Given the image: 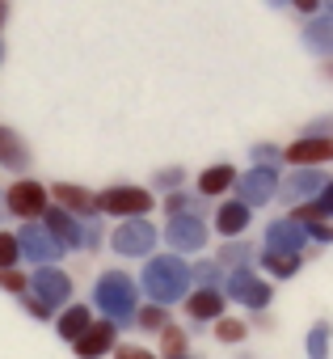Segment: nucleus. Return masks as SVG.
Segmentation results:
<instances>
[{"label":"nucleus","mask_w":333,"mask_h":359,"mask_svg":"<svg viewBox=\"0 0 333 359\" xmlns=\"http://www.w3.org/2000/svg\"><path fill=\"white\" fill-rule=\"evenodd\" d=\"M270 5H283V0H270Z\"/></svg>","instance_id":"obj_43"},{"label":"nucleus","mask_w":333,"mask_h":359,"mask_svg":"<svg viewBox=\"0 0 333 359\" xmlns=\"http://www.w3.org/2000/svg\"><path fill=\"white\" fill-rule=\"evenodd\" d=\"M283 156L291 165H320V161H333V140L329 135H299L291 148H283Z\"/></svg>","instance_id":"obj_16"},{"label":"nucleus","mask_w":333,"mask_h":359,"mask_svg":"<svg viewBox=\"0 0 333 359\" xmlns=\"http://www.w3.org/2000/svg\"><path fill=\"white\" fill-rule=\"evenodd\" d=\"M89 325H93V313H89L85 304H68V309L55 317V330H59V338H64V342H76Z\"/></svg>","instance_id":"obj_21"},{"label":"nucleus","mask_w":333,"mask_h":359,"mask_svg":"<svg viewBox=\"0 0 333 359\" xmlns=\"http://www.w3.org/2000/svg\"><path fill=\"white\" fill-rule=\"evenodd\" d=\"M17 258H22L17 233H0V271H5V266H17Z\"/></svg>","instance_id":"obj_29"},{"label":"nucleus","mask_w":333,"mask_h":359,"mask_svg":"<svg viewBox=\"0 0 333 359\" xmlns=\"http://www.w3.org/2000/svg\"><path fill=\"white\" fill-rule=\"evenodd\" d=\"M299 258L304 254H287V250H262V266L274 275V279H291L299 271Z\"/></svg>","instance_id":"obj_24"},{"label":"nucleus","mask_w":333,"mask_h":359,"mask_svg":"<svg viewBox=\"0 0 333 359\" xmlns=\"http://www.w3.org/2000/svg\"><path fill=\"white\" fill-rule=\"evenodd\" d=\"M190 283H194V271L182 254H160V258H148L143 275H139V292L152 296V304H178L190 296Z\"/></svg>","instance_id":"obj_1"},{"label":"nucleus","mask_w":333,"mask_h":359,"mask_svg":"<svg viewBox=\"0 0 333 359\" xmlns=\"http://www.w3.org/2000/svg\"><path fill=\"white\" fill-rule=\"evenodd\" d=\"M164 212H169V216H186V212H194V199L182 195V191H173L169 199H164Z\"/></svg>","instance_id":"obj_32"},{"label":"nucleus","mask_w":333,"mask_h":359,"mask_svg":"<svg viewBox=\"0 0 333 359\" xmlns=\"http://www.w3.org/2000/svg\"><path fill=\"white\" fill-rule=\"evenodd\" d=\"M160 351H164V359L186 355V330H182V325H164V330H160Z\"/></svg>","instance_id":"obj_27"},{"label":"nucleus","mask_w":333,"mask_h":359,"mask_svg":"<svg viewBox=\"0 0 333 359\" xmlns=\"http://www.w3.org/2000/svg\"><path fill=\"white\" fill-rule=\"evenodd\" d=\"M93 245H101V233L97 229H85V250H93Z\"/></svg>","instance_id":"obj_39"},{"label":"nucleus","mask_w":333,"mask_h":359,"mask_svg":"<svg viewBox=\"0 0 333 359\" xmlns=\"http://www.w3.org/2000/svg\"><path fill=\"white\" fill-rule=\"evenodd\" d=\"M304 229H308V241H325V245L333 241V224H329V220H312V224H304Z\"/></svg>","instance_id":"obj_34"},{"label":"nucleus","mask_w":333,"mask_h":359,"mask_svg":"<svg viewBox=\"0 0 333 359\" xmlns=\"http://www.w3.org/2000/svg\"><path fill=\"white\" fill-rule=\"evenodd\" d=\"M249 212H253L249 203H241V199H232V203H224V208L215 212V229H220L224 237H236V233H245V229H249V220H253Z\"/></svg>","instance_id":"obj_20"},{"label":"nucleus","mask_w":333,"mask_h":359,"mask_svg":"<svg viewBox=\"0 0 333 359\" xmlns=\"http://www.w3.org/2000/svg\"><path fill=\"white\" fill-rule=\"evenodd\" d=\"M164 241H169V250H178V254L207 250V224H203V216H194V212L169 216V224H164Z\"/></svg>","instance_id":"obj_7"},{"label":"nucleus","mask_w":333,"mask_h":359,"mask_svg":"<svg viewBox=\"0 0 333 359\" xmlns=\"http://www.w3.org/2000/svg\"><path fill=\"white\" fill-rule=\"evenodd\" d=\"M152 203H156L152 191H143V187H127V182L106 187V191L97 195V208H101L106 216H122V220H131V216H148Z\"/></svg>","instance_id":"obj_3"},{"label":"nucleus","mask_w":333,"mask_h":359,"mask_svg":"<svg viewBox=\"0 0 333 359\" xmlns=\"http://www.w3.org/2000/svg\"><path fill=\"white\" fill-rule=\"evenodd\" d=\"M245 334H249V325L236 321V317H220V321H215V338H220V342H241Z\"/></svg>","instance_id":"obj_28"},{"label":"nucleus","mask_w":333,"mask_h":359,"mask_svg":"<svg viewBox=\"0 0 333 359\" xmlns=\"http://www.w3.org/2000/svg\"><path fill=\"white\" fill-rule=\"evenodd\" d=\"M278 156H283V148H274V144H257L253 148V161L257 165H278Z\"/></svg>","instance_id":"obj_36"},{"label":"nucleus","mask_w":333,"mask_h":359,"mask_svg":"<svg viewBox=\"0 0 333 359\" xmlns=\"http://www.w3.org/2000/svg\"><path fill=\"white\" fill-rule=\"evenodd\" d=\"M0 165L13 169V173H22V169L30 165V152H26L22 135H17V131H9V127H0Z\"/></svg>","instance_id":"obj_22"},{"label":"nucleus","mask_w":333,"mask_h":359,"mask_svg":"<svg viewBox=\"0 0 333 359\" xmlns=\"http://www.w3.org/2000/svg\"><path fill=\"white\" fill-rule=\"evenodd\" d=\"M0 26H5V0H0Z\"/></svg>","instance_id":"obj_41"},{"label":"nucleus","mask_w":333,"mask_h":359,"mask_svg":"<svg viewBox=\"0 0 333 359\" xmlns=\"http://www.w3.org/2000/svg\"><path fill=\"white\" fill-rule=\"evenodd\" d=\"M55 203H59L64 212H72L76 220H93V216H101L97 195L85 191V187H76V182H59V187H55Z\"/></svg>","instance_id":"obj_14"},{"label":"nucleus","mask_w":333,"mask_h":359,"mask_svg":"<svg viewBox=\"0 0 333 359\" xmlns=\"http://www.w3.org/2000/svg\"><path fill=\"white\" fill-rule=\"evenodd\" d=\"M329 216H333V177L325 182V191H320L316 199H308V203H295V208H291V220H299V224L329 220Z\"/></svg>","instance_id":"obj_18"},{"label":"nucleus","mask_w":333,"mask_h":359,"mask_svg":"<svg viewBox=\"0 0 333 359\" xmlns=\"http://www.w3.org/2000/svg\"><path fill=\"white\" fill-rule=\"evenodd\" d=\"M43 229H47L64 250H85V229H80V220H76L72 212H64L59 203L43 212Z\"/></svg>","instance_id":"obj_11"},{"label":"nucleus","mask_w":333,"mask_h":359,"mask_svg":"<svg viewBox=\"0 0 333 359\" xmlns=\"http://www.w3.org/2000/svg\"><path fill=\"white\" fill-rule=\"evenodd\" d=\"M5 212L17 216V220H26V224H38L43 212H47V191H43V182H34V177L13 182V187L5 191Z\"/></svg>","instance_id":"obj_4"},{"label":"nucleus","mask_w":333,"mask_h":359,"mask_svg":"<svg viewBox=\"0 0 333 359\" xmlns=\"http://www.w3.org/2000/svg\"><path fill=\"white\" fill-rule=\"evenodd\" d=\"M72 346H76V359H101L118 346V325L114 321H93Z\"/></svg>","instance_id":"obj_13"},{"label":"nucleus","mask_w":333,"mask_h":359,"mask_svg":"<svg viewBox=\"0 0 333 359\" xmlns=\"http://www.w3.org/2000/svg\"><path fill=\"white\" fill-rule=\"evenodd\" d=\"M325 182L329 177L325 173H316L312 165H295L291 169V177H283V187H278V195L295 208V203H308V199H316L320 191H325Z\"/></svg>","instance_id":"obj_10"},{"label":"nucleus","mask_w":333,"mask_h":359,"mask_svg":"<svg viewBox=\"0 0 333 359\" xmlns=\"http://www.w3.org/2000/svg\"><path fill=\"white\" fill-rule=\"evenodd\" d=\"M135 296H139V283L122 271H106L97 283H93V304L101 309L106 321L114 325H127L135 321Z\"/></svg>","instance_id":"obj_2"},{"label":"nucleus","mask_w":333,"mask_h":359,"mask_svg":"<svg viewBox=\"0 0 333 359\" xmlns=\"http://www.w3.org/2000/svg\"><path fill=\"white\" fill-rule=\"evenodd\" d=\"M304 43L316 51V55H333V13H320L304 26Z\"/></svg>","instance_id":"obj_23"},{"label":"nucleus","mask_w":333,"mask_h":359,"mask_svg":"<svg viewBox=\"0 0 333 359\" xmlns=\"http://www.w3.org/2000/svg\"><path fill=\"white\" fill-rule=\"evenodd\" d=\"M0 287H5V292H13V296H26L30 279H26L17 266H5V271H0Z\"/></svg>","instance_id":"obj_30"},{"label":"nucleus","mask_w":333,"mask_h":359,"mask_svg":"<svg viewBox=\"0 0 333 359\" xmlns=\"http://www.w3.org/2000/svg\"><path fill=\"white\" fill-rule=\"evenodd\" d=\"M135 325H139V330H148V334H160L164 325H169V313H164V304L135 309Z\"/></svg>","instance_id":"obj_26"},{"label":"nucleus","mask_w":333,"mask_h":359,"mask_svg":"<svg viewBox=\"0 0 333 359\" xmlns=\"http://www.w3.org/2000/svg\"><path fill=\"white\" fill-rule=\"evenodd\" d=\"M182 177H186V173H182L178 165H173V169H160V173H156V187H164V191H178V187H182Z\"/></svg>","instance_id":"obj_35"},{"label":"nucleus","mask_w":333,"mask_h":359,"mask_svg":"<svg viewBox=\"0 0 333 359\" xmlns=\"http://www.w3.org/2000/svg\"><path fill=\"white\" fill-rule=\"evenodd\" d=\"M224 283H228V296H232L236 304H245V309H266L270 296H274V287H270L262 275H253L249 266H236Z\"/></svg>","instance_id":"obj_8"},{"label":"nucleus","mask_w":333,"mask_h":359,"mask_svg":"<svg viewBox=\"0 0 333 359\" xmlns=\"http://www.w3.org/2000/svg\"><path fill=\"white\" fill-rule=\"evenodd\" d=\"M0 208H5V199H0Z\"/></svg>","instance_id":"obj_44"},{"label":"nucleus","mask_w":333,"mask_h":359,"mask_svg":"<svg viewBox=\"0 0 333 359\" xmlns=\"http://www.w3.org/2000/svg\"><path fill=\"white\" fill-rule=\"evenodd\" d=\"M236 177H241V173H236L232 165H211V169L199 173V182H194V187H199L203 199H211V195H224L228 187H236Z\"/></svg>","instance_id":"obj_19"},{"label":"nucleus","mask_w":333,"mask_h":359,"mask_svg":"<svg viewBox=\"0 0 333 359\" xmlns=\"http://www.w3.org/2000/svg\"><path fill=\"white\" fill-rule=\"evenodd\" d=\"M34 296L38 300H47L51 309H59V304H68L72 300V279L59 271V266H34Z\"/></svg>","instance_id":"obj_12"},{"label":"nucleus","mask_w":333,"mask_h":359,"mask_svg":"<svg viewBox=\"0 0 333 359\" xmlns=\"http://www.w3.org/2000/svg\"><path fill=\"white\" fill-rule=\"evenodd\" d=\"M329 321H316L312 330H308V342H304V351H308V359H329Z\"/></svg>","instance_id":"obj_25"},{"label":"nucleus","mask_w":333,"mask_h":359,"mask_svg":"<svg viewBox=\"0 0 333 359\" xmlns=\"http://www.w3.org/2000/svg\"><path fill=\"white\" fill-rule=\"evenodd\" d=\"M304 245H308V229H304L299 220H291V216H283V220H274V224L266 229V250L304 254Z\"/></svg>","instance_id":"obj_15"},{"label":"nucleus","mask_w":333,"mask_h":359,"mask_svg":"<svg viewBox=\"0 0 333 359\" xmlns=\"http://www.w3.org/2000/svg\"><path fill=\"white\" fill-rule=\"evenodd\" d=\"M110 245H114V254H122V258H148L152 245H156V229H152L143 216H131V220H122V224L114 229Z\"/></svg>","instance_id":"obj_5"},{"label":"nucleus","mask_w":333,"mask_h":359,"mask_svg":"<svg viewBox=\"0 0 333 359\" xmlns=\"http://www.w3.org/2000/svg\"><path fill=\"white\" fill-rule=\"evenodd\" d=\"M17 245H22V258L26 262H34V266H55V258L59 254H68L43 224H26L22 233H17Z\"/></svg>","instance_id":"obj_9"},{"label":"nucleus","mask_w":333,"mask_h":359,"mask_svg":"<svg viewBox=\"0 0 333 359\" xmlns=\"http://www.w3.org/2000/svg\"><path fill=\"white\" fill-rule=\"evenodd\" d=\"M194 271V283L199 287H215L220 283V262H199V266H190Z\"/></svg>","instance_id":"obj_31"},{"label":"nucleus","mask_w":333,"mask_h":359,"mask_svg":"<svg viewBox=\"0 0 333 359\" xmlns=\"http://www.w3.org/2000/svg\"><path fill=\"white\" fill-rule=\"evenodd\" d=\"M178 359H194V355H178Z\"/></svg>","instance_id":"obj_42"},{"label":"nucleus","mask_w":333,"mask_h":359,"mask_svg":"<svg viewBox=\"0 0 333 359\" xmlns=\"http://www.w3.org/2000/svg\"><path fill=\"white\" fill-rule=\"evenodd\" d=\"M291 5H295V9H304V13H316L320 0H291Z\"/></svg>","instance_id":"obj_40"},{"label":"nucleus","mask_w":333,"mask_h":359,"mask_svg":"<svg viewBox=\"0 0 333 359\" xmlns=\"http://www.w3.org/2000/svg\"><path fill=\"white\" fill-rule=\"evenodd\" d=\"M278 182H283V177L274 173V165H253L249 173L236 177V195H241V203L262 208V203H270L278 195Z\"/></svg>","instance_id":"obj_6"},{"label":"nucleus","mask_w":333,"mask_h":359,"mask_svg":"<svg viewBox=\"0 0 333 359\" xmlns=\"http://www.w3.org/2000/svg\"><path fill=\"white\" fill-rule=\"evenodd\" d=\"M245 250H249V245H224V254H220V262H224V266H245V258H249Z\"/></svg>","instance_id":"obj_37"},{"label":"nucleus","mask_w":333,"mask_h":359,"mask_svg":"<svg viewBox=\"0 0 333 359\" xmlns=\"http://www.w3.org/2000/svg\"><path fill=\"white\" fill-rule=\"evenodd\" d=\"M186 317L190 321H220L224 317V292L220 287H199V292H190L186 296Z\"/></svg>","instance_id":"obj_17"},{"label":"nucleus","mask_w":333,"mask_h":359,"mask_svg":"<svg viewBox=\"0 0 333 359\" xmlns=\"http://www.w3.org/2000/svg\"><path fill=\"white\" fill-rule=\"evenodd\" d=\"M114 359H156V355L143 351V346H135V342H122V346H114Z\"/></svg>","instance_id":"obj_38"},{"label":"nucleus","mask_w":333,"mask_h":359,"mask_svg":"<svg viewBox=\"0 0 333 359\" xmlns=\"http://www.w3.org/2000/svg\"><path fill=\"white\" fill-rule=\"evenodd\" d=\"M22 304H26V313H30L34 321H47V317H51V304L38 300V296H22Z\"/></svg>","instance_id":"obj_33"}]
</instances>
